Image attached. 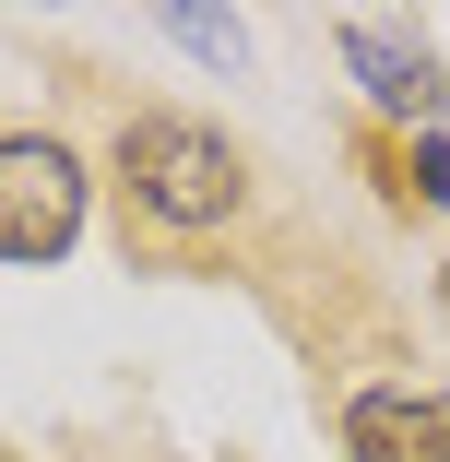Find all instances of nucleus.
I'll return each instance as SVG.
<instances>
[{"instance_id": "nucleus-1", "label": "nucleus", "mask_w": 450, "mask_h": 462, "mask_svg": "<svg viewBox=\"0 0 450 462\" xmlns=\"http://www.w3.org/2000/svg\"><path fill=\"white\" fill-rule=\"evenodd\" d=\"M119 190H131V214L166 226V237H214V226L249 202V154H237L214 119L142 107V119L119 131Z\"/></svg>"}, {"instance_id": "nucleus-2", "label": "nucleus", "mask_w": 450, "mask_h": 462, "mask_svg": "<svg viewBox=\"0 0 450 462\" xmlns=\"http://www.w3.org/2000/svg\"><path fill=\"white\" fill-rule=\"evenodd\" d=\"M83 237V166L48 131H0V261H60Z\"/></svg>"}, {"instance_id": "nucleus-3", "label": "nucleus", "mask_w": 450, "mask_h": 462, "mask_svg": "<svg viewBox=\"0 0 450 462\" xmlns=\"http://www.w3.org/2000/svg\"><path fill=\"white\" fill-rule=\"evenodd\" d=\"M344 71L368 83V107H380V119H403V131H427V119H438V48H427L415 24L355 13V24H344Z\"/></svg>"}, {"instance_id": "nucleus-4", "label": "nucleus", "mask_w": 450, "mask_h": 462, "mask_svg": "<svg viewBox=\"0 0 450 462\" xmlns=\"http://www.w3.org/2000/svg\"><path fill=\"white\" fill-rule=\"evenodd\" d=\"M344 450L355 462H450V392H355Z\"/></svg>"}, {"instance_id": "nucleus-5", "label": "nucleus", "mask_w": 450, "mask_h": 462, "mask_svg": "<svg viewBox=\"0 0 450 462\" xmlns=\"http://www.w3.org/2000/svg\"><path fill=\"white\" fill-rule=\"evenodd\" d=\"M166 36L190 48V60H225V71L249 60V24H237V13H166Z\"/></svg>"}, {"instance_id": "nucleus-6", "label": "nucleus", "mask_w": 450, "mask_h": 462, "mask_svg": "<svg viewBox=\"0 0 450 462\" xmlns=\"http://www.w3.org/2000/svg\"><path fill=\"white\" fill-rule=\"evenodd\" d=\"M415 190L450 202V131H415Z\"/></svg>"}]
</instances>
